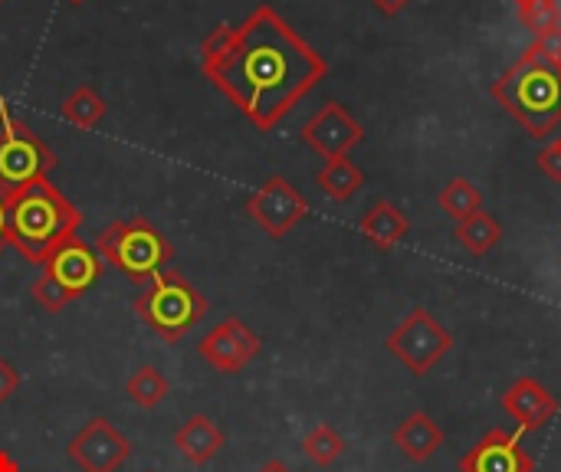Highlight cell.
Here are the masks:
<instances>
[{
  "mask_svg": "<svg viewBox=\"0 0 561 472\" xmlns=\"http://www.w3.org/2000/svg\"><path fill=\"white\" fill-rule=\"evenodd\" d=\"M224 444H227L224 430H220L207 414H191V417L178 427V434H174V450H178L191 467H207L210 460H217L220 450H224Z\"/></svg>",
  "mask_w": 561,
  "mask_h": 472,
  "instance_id": "9a60e30c",
  "label": "cell"
},
{
  "mask_svg": "<svg viewBox=\"0 0 561 472\" xmlns=\"http://www.w3.org/2000/svg\"><path fill=\"white\" fill-rule=\"evenodd\" d=\"M345 437L335 430V427H329V424H319V427H312L309 434H306V440H302V453L309 457V463H316V467H332L342 453H345Z\"/></svg>",
  "mask_w": 561,
  "mask_h": 472,
  "instance_id": "603a6c76",
  "label": "cell"
},
{
  "mask_svg": "<svg viewBox=\"0 0 561 472\" xmlns=\"http://www.w3.org/2000/svg\"><path fill=\"white\" fill-rule=\"evenodd\" d=\"M260 348H263L260 335L243 319H237V315H227L220 325H214L197 342L201 361H207L220 375H240L260 355Z\"/></svg>",
  "mask_w": 561,
  "mask_h": 472,
  "instance_id": "30bf717a",
  "label": "cell"
},
{
  "mask_svg": "<svg viewBox=\"0 0 561 472\" xmlns=\"http://www.w3.org/2000/svg\"><path fill=\"white\" fill-rule=\"evenodd\" d=\"M7 250V194L0 191V253Z\"/></svg>",
  "mask_w": 561,
  "mask_h": 472,
  "instance_id": "f546056e",
  "label": "cell"
},
{
  "mask_svg": "<svg viewBox=\"0 0 561 472\" xmlns=\"http://www.w3.org/2000/svg\"><path fill=\"white\" fill-rule=\"evenodd\" d=\"M503 411L519 424V430L533 434L542 430L546 424L556 421L559 414V401L546 391V384H539L536 378H519L510 384V391L503 394Z\"/></svg>",
  "mask_w": 561,
  "mask_h": 472,
  "instance_id": "5bb4252c",
  "label": "cell"
},
{
  "mask_svg": "<svg viewBox=\"0 0 561 472\" xmlns=\"http://www.w3.org/2000/svg\"><path fill=\"white\" fill-rule=\"evenodd\" d=\"M358 230H362V237H365L375 250L388 253V250H394V246L408 237L411 223H408V217L398 210V204L378 200V204L358 220Z\"/></svg>",
  "mask_w": 561,
  "mask_h": 472,
  "instance_id": "e0dca14e",
  "label": "cell"
},
{
  "mask_svg": "<svg viewBox=\"0 0 561 472\" xmlns=\"http://www.w3.org/2000/svg\"><path fill=\"white\" fill-rule=\"evenodd\" d=\"M457 467L460 472H536V460L516 434L493 427L480 437L473 450L460 457Z\"/></svg>",
  "mask_w": 561,
  "mask_h": 472,
  "instance_id": "4fadbf2b",
  "label": "cell"
},
{
  "mask_svg": "<svg viewBox=\"0 0 561 472\" xmlns=\"http://www.w3.org/2000/svg\"><path fill=\"white\" fill-rule=\"evenodd\" d=\"M43 276H49L69 299H79V296H85L99 283V276H102V256L95 253V246H89L79 237H72L69 243H62L43 263Z\"/></svg>",
  "mask_w": 561,
  "mask_h": 472,
  "instance_id": "7c38bea8",
  "label": "cell"
},
{
  "mask_svg": "<svg viewBox=\"0 0 561 472\" xmlns=\"http://www.w3.org/2000/svg\"><path fill=\"white\" fill-rule=\"evenodd\" d=\"M556 148H559V151H561V138H559V141H556Z\"/></svg>",
  "mask_w": 561,
  "mask_h": 472,
  "instance_id": "836d02e7",
  "label": "cell"
},
{
  "mask_svg": "<svg viewBox=\"0 0 561 472\" xmlns=\"http://www.w3.org/2000/svg\"><path fill=\"white\" fill-rule=\"evenodd\" d=\"M95 253L135 286H148L174 260V246L168 243V237L141 214L108 223L95 237Z\"/></svg>",
  "mask_w": 561,
  "mask_h": 472,
  "instance_id": "277c9868",
  "label": "cell"
},
{
  "mask_svg": "<svg viewBox=\"0 0 561 472\" xmlns=\"http://www.w3.org/2000/svg\"><path fill=\"white\" fill-rule=\"evenodd\" d=\"M437 204L447 217H454L457 223L473 217L477 210H483V194L477 191V184L470 177H454L440 194H437Z\"/></svg>",
  "mask_w": 561,
  "mask_h": 472,
  "instance_id": "7402d4cb",
  "label": "cell"
},
{
  "mask_svg": "<svg viewBox=\"0 0 561 472\" xmlns=\"http://www.w3.org/2000/svg\"><path fill=\"white\" fill-rule=\"evenodd\" d=\"M490 92L523 125L529 138H549L561 125V69L533 43L490 85Z\"/></svg>",
  "mask_w": 561,
  "mask_h": 472,
  "instance_id": "3957f363",
  "label": "cell"
},
{
  "mask_svg": "<svg viewBox=\"0 0 561 472\" xmlns=\"http://www.w3.org/2000/svg\"><path fill=\"white\" fill-rule=\"evenodd\" d=\"M302 145H309L319 158L332 161L348 154L355 145L365 141V125L352 118V112L342 102H325L299 131Z\"/></svg>",
  "mask_w": 561,
  "mask_h": 472,
  "instance_id": "8fae6325",
  "label": "cell"
},
{
  "mask_svg": "<svg viewBox=\"0 0 561 472\" xmlns=\"http://www.w3.org/2000/svg\"><path fill=\"white\" fill-rule=\"evenodd\" d=\"M519 10V20H523V26L539 39V36H546V33H552L556 26H559V3L556 0H529V3H523V7H516Z\"/></svg>",
  "mask_w": 561,
  "mask_h": 472,
  "instance_id": "cb8c5ba5",
  "label": "cell"
},
{
  "mask_svg": "<svg viewBox=\"0 0 561 472\" xmlns=\"http://www.w3.org/2000/svg\"><path fill=\"white\" fill-rule=\"evenodd\" d=\"M533 46H536L549 62H556L561 69V26H556L552 33H546V36H539V39H533Z\"/></svg>",
  "mask_w": 561,
  "mask_h": 472,
  "instance_id": "83f0119b",
  "label": "cell"
},
{
  "mask_svg": "<svg viewBox=\"0 0 561 472\" xmlns=\"http://www.w3.org/2000/svg\"><path fill=\"white\" fill-rule=\"evenodd\" d=\"M16 391H20V371L7 358H0V404H7Z\"/></svg>",
  "mask_w": 561,
  "mask_h": 472,
  "instance_id": "4316f807",
  "label": "cell"
},
{
  "mask_svg": "<svg viewBox=\"0 0 561 472\" xmlns=\"http://www.w3.org/2000/svg\"><path fill=\"white\" fill-rule=\"evenodd\" d=\"M69 3H82V0H69Z\"/></svg>",
  "mask_w": 561,
  "mask_h": 472,
  "instance_id": "e575fe53",
  "label": "cell"
},
{
  "mask_svg": "<svg viewBox=\"0 0 561 472\" xmlns=\"http://www.w3.org/2000/svg\"><path fill=\"white\" fill-rule=\"evenodd\" d=\"M444 430H440V424L431 417V414H424V411H414V414H408L401 424H398V430H394V447L401 450V457H408L411 463H427L440 447H444Z\"/></svg>",
  "mask_w": 561,
  "mask_h": 472,
  "instance_id": "2e32d148",
  "label": "cell"
},
{
  "mask_svg": "<svg viewBox=\"0 0 561 472\" xmlns=\"http://www.w3.org/2000/svg\"><path fill=\"white\" fill-rule=\"evenodd\" d=\"M513 3H516V7H523V3H529V0H513Z\"/></svg>",
  "mask_w": 561,
  "mask_h": 472,
  "instance_id": "d6a6232c",
  "label": "cell"
},
{
  "mask_svg": "<svg viewBox=\"0 0 561 472\" xmlns=\"http://www.w3.org/2000/svg\"><path fill=\"white\" fill-rule=\"evenodd\" d=\"M371 3H375V10H381L385 16H398L411 0H371Z\"/></svg>",
  "mask_w": 561,
  "mask_h": 472,
  "instance_id": "f1b7e54d",
  "label": "cell"
},
{
  "mask_svg": "<svg viewBox=\"0 0 561 472\" xmlns=\"http://www.w3.org/2000/svg\"><path fill=\"white\" fill-rule=\"evenodd\" d=\"M536 168L546 174V177H552L556 184H561V151L556 145H546V148H539L536 151Z\"/></svg>",
  "mask_w": 561,
  "mask_h": 472,
  "instance_id": "484cf974",
  "label": "cell"
},
{
  "mask_svg": "<svg viewBox=\"0 0 561 472\" xmlns=\"http://www.w3.org/2000/svg\"><path fill=\"white\" fill-rule=\"evenodd\" d=\"M247 214L270 240H283L309 217V200L289 184V177L270 174L247 200Z\"/></svg>",
  "mask_w": 561,
  "mask_h": 472,
  "instance_id": "ba28073f",
  "label": "cell"
},
{
  "mask_svg": "<svg viewBox=\"0 0 561 472\" xmlns=\"http://www.w3.org/2000/svg\"><path fill=\"white\" fill-rule=\"evenodd\" d=\"M56 164L59 158L53 148L0 99V191L13 194L33 181H43L56 171Z\"/></svg>",
  "mask_w": 561,
  "mask_h": 472,
  "instance_id": "8992f818",
  "label": "cell"
},
{
  "mask_svg": "<svg viewBox=\"0 0 561 472\" xmlns=\"http://www.w3.org/2000/svg\"><path fill=\"white\" fill-rule=\"evenodd\" d=\"M135 312L158 338L181 345L184 335L207 315V299L178 269H164L148 283L145 292L135 296Z\"/></svg>",
  "mask_w": 561,
  "mask_h": 472,
  "instance_id": "5b68a950",
  "label": "cell"
},
{
  "mask_svg": "<svg viewBox=\"0 0 561 472\" xmlns=\"http://www.w3.org/2000/svg\"><path fill=\"white\" fill-rule=\"evenodd\" d=\"M59 112H62V118H66L69 125H76V128H95V125L105 118L108 105H105V99H102L92 85H76V89L62 99Z\"/></svg>",
  "mask_w": 561,
  "mask_h": 472,
  "instance_id": "ffe728a7",
  "label": "cell"
},
{
  "mask_svg": "<svg viewBox=\"0 0 561 472\" xmlns=\"http://www.w3.org/2000/svg\"><path fill=\"white\" fill-rule=\"evenodd\" d=\"M385 348L414 375L424 378L434 365H440L450 348H454V335L427 312V309H414L385 342Z\"/></svg>",
  "mask_w": 561,
  "mask_h": 472,
  "instance_id": "52a82bcc",
  "label": "cell"
},
{
  "mask_svg": "<svg viewBox=\"0 0 561 472\" xmlns=\"http://www.w3.org/2000/svg\"><path fill=\"white\" fill-rule=\"evenodd\" d=\"M148 472H154V470H148Z\"/></svg>",
  "mask_w": 561,
  "mask_h": 472,
  "instance_id": "d590c367",
  "label": "cell"
},
{
  "mask_svg": "<svg viewBox=\"0 0 561 472\" xmlns=\"http://www.w3.org/2000/svg\"><path fill=\"white\" fill-rule=\"evenodd\" d=\"M201 69L260 131H273L329 76L325 56L270 3L230 26L224 49Z\"/></svg>",
  "mask_w": 561,
  "mask_h": 472,
  "instance_id": "6da1fadb",
  "label": "cell"
},
{
  "mask_svg": "<svg viewBox=\"0 0 561 472\" xmlns=\"http://www.w3.org/2000/svg\"><path fill=\"white\" fill-rule=\"evenodd\" d=\"M0 472H20V463L10 453H3V450H0Z\"/></svg>",
  "mask_w": 561,
  "mask_h": 472,
  "instance_id": "4dcf8cb0",
  "label": "cell"
},
{
  "mask_svg": "<svg viewBox=\"0 0 561 472\" xmlns=\"http://www.w3.org/2000/svg\"><path fill=\"white\" fill-rule=\"evenodd\" d=\"M316 184L322 187L325 197L345 204V200H352V197L365 187V171H362L348 154H342V158L325 161V168L316 174Z\"/></svg>",
  "mask_w": 561,
  "mask_h": 472,
  "instance_id": "ac0fdd59",
  "label": "cell"
},
{
  "mask_svg": "<svg viewBox=\"0 0 561 472\" xmlns=\"http://www.w3.org/2000/svg\"><path fill=\"white\" fill-rule=\"evenodd\" d=\"M256 472H293V470H289L283 460H270V463H263V467H260Z\"/></svg>",
  "mask_w": 561,
  "mask_h": 472,
  "instance_id": "1f68e13d",
  "label": "cell"
},
{
  "mask_svg": "<svg viewBox=\"0 0 561 472\" xmlns=\"http://www.w3.org/2000/svg\"><path fill=\"white\" fill-rule=\"evenodd\" d=\"M125 394L135 407L141 411H154L158 404H164V398L171 394V381L154 368V365H141L128 381H125Z\"/></svg>",
  "mask_w": 561,
  "mask_h": 472,
  "instance_id": "44dd1931",
  "label": "cell"
},
{
  "mask_svg": "<svg viewBox=\"0 0 561 472\" xmlns=\"http://www.w3.org/2000/svg\"><path fill=\"white\" fill-rule=\"evenodd\" d=\"M454 237H457V243H460L467 253H473V256H486L490 250H496V246H500V240H503V227H500V220H496L493 214L477 210L473 217H467V220H460V223H457Z\"/></svg>",
  "mask_w": 561,
  "mask_h": 472,
  "instance_id": "d6986e66",
  "label": "cell"
},
{
  "mask_svg": "<svg viewBox=\"0 0 561 472\" xmlns=\"http://www.w3.org/2000/svg\"><path fill=\"white\" fill-rule=\"evenodd\" d=\"M0 3H3V0H0Z\"/></svg>",
  "mask_w": 561,
  "mask_h": 472,
  "instance_id": "8d00e7d4",
  "label": "cell"
},
{
  "mask_svg": "<svg viewBox=\"0 0 561 472\" xmlns=\"http://www.w3.org/2000/svg\"><path fill=\"white\" fill-rule=\"evenodd\" d=\"M30 296H33V302H36L39 309H46V312H53V315H56V312H62V309L72 302V299H69V296H66V292L49 279V276H39V279L30 286Z\"/></svg>",
  "mask_w": 561,
  "mask_h": 472,
  "instance_id": "d4e9b609",
  "label": "cell"
},
{
  "mask_svg": "<svg viewBox=\"0 0 561 472\" xmlns=\"http://www.w3.org/2000/svg\"><path fill=\"white\" fill-rule=\"evenodd\" d=\"M79 223L82 214L56 184H49V177L7 194V246H13L26 263L43 266L76 237Z\"/></svg>",
  "mask_w": 561,
  "mask_h": 472,
  "instance_id": "7a4b0ae2",
  "label": "cell"
},
{
  "mask_svg": "<svg viewBox=\"0 0 561 472\" xmlns=\"http://www.w3.org/2000/svg\"><path fill=\"white\" fill-rule=\"evenodd\" d=\"M66 457L72 467H79V472H118L131 457V444L105 417H92L66 444Z\"/></svg>",
  "mask_w": 561,
  "mask_h": 472,
  "instance_id": "9c48e42d",
  "label": "cell"
}]
</instances>
